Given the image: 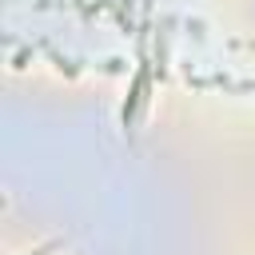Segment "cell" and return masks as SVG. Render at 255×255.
Here are the masks:
<instances>
[{
  "label": "cell",
  "instance_id": "1",
  "mask_svg": "<svg viewBox=\"0 0 255 255\" xmlns=\"http://www.w3.org/2000/svg\"><path fill=\"white\" fill-rule=\"evenodd\" d=\"M143 72H135V84H131V96H128V104H124V128L131 124V116H135V104H139V92H143Z\"/></svg>",
  "mask_w": 255,
  "mask_h": 255
}]
</instances>
